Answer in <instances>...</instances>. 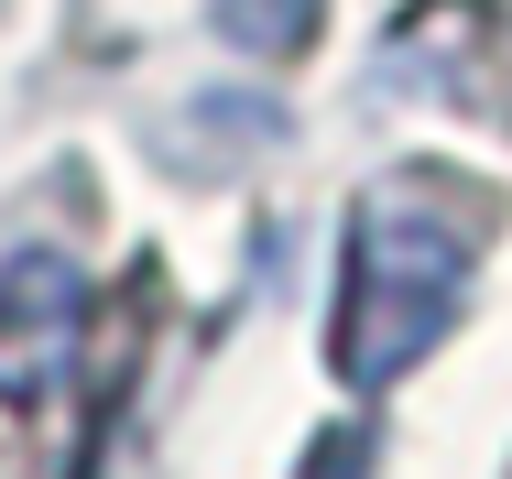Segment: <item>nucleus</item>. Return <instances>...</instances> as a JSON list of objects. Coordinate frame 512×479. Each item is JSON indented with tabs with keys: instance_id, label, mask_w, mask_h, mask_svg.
<instances>
[{
	"instance_id": "obj_1",
	"label": "nucleus",
	"mask_w": 512,
	"mask_h": 479,
	"mask_svg": "<svg viewBox=\"0 0 512 479\" xmlns=\"http://www.w3.org/2000/svg\"><path fill=\"white\" fill-rule=\"evenodd\" d=\"M502 240V196L447 164H393L349 196L338 305H327V371L349 392H393L436 360V338L469 316V284Z\"/></svg>"
},
{
	"instance_id": "obj_2",
	"label": "nucleus",
	"mask_w": 512,
	"mask_h": 479,
	"mask_svg": "<svg viewBox=\"0 0 512 479\" xmlns=\"http://www.w3.org/2000/svg\"><path fill=\"white\" fill-rule=\"evenodd\" d=\"M207 22H218L240 55H262V66H295L316 44V22H327V0H207Z\"/></svg>"
}]
</instances>
